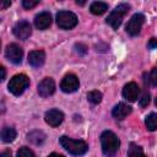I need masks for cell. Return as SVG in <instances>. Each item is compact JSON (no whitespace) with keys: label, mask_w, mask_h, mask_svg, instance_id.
Returning <instances> with one entry per match:
<instances>
[{"label":"cell","mask_w":157,"mask_h":157,"mask_svg":"<svg viewBox=\"0 0 157 157\" xmlns=\"http://www.w3.org/2000/svg\"><path fill=\"white\" fill-rule=\"evenodd\" d=\"M139 93H140V88L135 82H129L123 88L124 98H126L130 102H135L137 99V97H139Z\"/></svg>","instance_id":"12"},{"label":"cell","mask_w":157,"mask_h":157,"mask_svg":"<svg viewBox=\"0 0 157 157\" xmlns=\"http://www.w3.org/2000/svg\"><path fill=\"white\" fill-rule=\"evenodd\" d=\"M28 85H29V78L23 74H18V75H15L10 80L9 91L15 96H20L25 92V90L28 87Z\"/></svg>","instance_id":"4"},{"label":"cell","mask_w":157,"mask_h":157,"mask_svg":"<svg viewBox=\"0 0 157 157\" xmlns=\"http://www.w3.org/2000/svg\"><path fill=\"white\" fill-rule=\"evenodd\" d=\"M27 140L34 145H40L44 140H45V135L43 131L40 130H34V131H31L28 135H27Z\"/></svg>","instance_id":"17"},{"label":"cell","mask_w":157,"mask_h":157,"mask_svg":"<svg viewBox=\"0 0 157 157\" xmlns=\"http://www.w3.org/2000/svg\"><path fill=\"white\" fill-rule=\"evenodd\" d=\"M17 157H36V155L33 153L32 150H29L28 147H21L17 151Z\"/></svg>","instance_id":"22"},{"label":"cell","mask_w":157,"mask_h":157,"mask_svg":"<svg viewBox=\"0 0 157 157\" xmlns=\"http://www.w3.org/2000/svg\"><path fill=\"white\" fill-rule=\"evenodd\" d=\"M0 71H1V78H0V80L4 81V80H5V75H6V72H5V67L1 66V67H0Z\"/></svg>","instance_id":"29"},{"label":"cell","mask_w":157,"mask_h":157,"mask_svg":"<svg viewBox=\"0 0 157 157\" xmlns=\"http://www.w3.org/2000/svg\"><path fill=\"white\" fill-rule=\"evenodd\" d=\"M150 103V94L148 93H144L142 97L140 98V105L141 107H146Z\"/></svg>","instance_id":"25"},{"label":"cell","mask_w":157,"mask_h":157,"mask_svg":"<svg viewBox=\"0 0 157 157\" xmlns=\"http://www.w3.org/2000/svg\"><path fill=\"white\" fill-rule=\"evenodd\" d=\"M45 54L43 50H32L28 54V63L33 67H39L44 64Z\"/></svg>","instance_id":"15"},{"label":"cell","mask_w":157,"mask_h":157,"mask_svg":"<svg viewBox=\"0 0 157 157\" xmlns=\"http://www.w3.org/2000/svg\"><path fill=\"white\" fill-rule=\"evenodd\" d=\"M38 4H39V0H23V1H22V6H23L25 9H27V10H29V9L34 7V6H37Z\"/></svg>","instance_id":"23"},{"label":"cell","mask_w":157,"mask_h":157,"mask_svg":"<svg viewBox=\"0 0 157 157\" xmlns=\"http://www.w3.org/2000/svg\"><path fill=\"white\" fill-rule=\"evenodd\" d=\"M108 10V4L103 1H93L90 6V11L93 15H103Z\"/></svg>","instance_id":"18"},{"label":"cell","mask_w":157,"mask_h":157,"mask_svg":"<svg viewBox=\"0 0 157 157\" xmlns=\"http://www.w3.org/2000/svg\"><path fill=\"white\" fill-rule=\"evenodd\" d=\"M59 144L61 145V147H64L69 153L74 156L85 155L88 150V145L83 140H75L67 136H61L59 139Z\"/></svg>","instance_id":"2"},{"label":"cell","mask_w":157,"mask_h":157,"mask_svg":"<svg viewBox=\"0 0 157 157\" xmlns=\"http://www.w3.org/2000/svg\"><path fill=\"white\" fill-rule=\"evenodd\" d=\"M75 48H76V52H77L78 54H81V55L86 54V52H87V48H86L83 44H76Z\"/></svg>","instance_id":"26"},{"label":"cell","mask_w":157,"mask_h":157,"mask_svg":"<svg viewBox=\"0 0 157 157\" xmlns=\"http://www.w3.org/2000/svg\"><path fill=\"white\" fill-rule=\"evenodd\" d=\"M0 157H11V152H10L9 150H5V151H2V152H1Z\"/></svg>","instance_id":"28"},{"label":"cell","mask_w":157,"mask_h":157,"mask_svg":"<svg viewBox=\"0 0 157 157\" xmlns=\"http://www.w3.org/2000/svg\"><path fill=\"white\" fill-rule=\"evenodd\" d=\"M101 146H102L103 153L107 157H113L119 150L120 141H119L118 136L113 131L105 130L101 135Z\"/></svg>","instance_id":"1"},{"label":"cell","mask_w":157,"mask_h":157,"mask_svg":"<svg viewBox=\"0 0 157 157\" xmlns=\"http://www.w3.org/2000/svg\"><path fill=\"white\" fill-rule=\"evenodd\" d=\"M145 125H146L147 130H150V131L157 130V114L151 113L150 115H147L145 119Z\"/></svg>","instance_id":"19"},{"label":"cell","mask_w":157,"mask_h":157,"mask_svg":"<svg viewBox=\"0 0 157 157\" xmlns=\"http://www.w3.org/2000/svg\"><path fill=\"white\" fill-rule=\"evenodd\" d=\"M32 33V27L29 25V22L22 20V21H18L15 26H13V34L18 38V39H27Z\"/></svg>","instance_id":"9"},{"label":"cell","mask_w":157,"mask_h":157,"mask_svg":"<svg viewBox=\"0 0 157 157\" xmlns=\"http://www.w3.org/2000/svg\"><path fill=\"white\" fill-rule=\"evenodd\" d=\"M78 86H80L78 78H77L75 75H72V74L66 75V76L61 80V82H60V88H61V91L65 92V93H72V92L77 91Z\"/></svg>","instance_id":"8"},{"label":"cell","mask_w":157,"mask_h":157,"mask_svg":"<svg viewBox=\"0 0 157 157\" xmlns=\"http://www.w3.org/2000/svg\"><path fill=\"white\" fill-rule=\"evenodd\" d=\"M16 137V130L11 126H5L2 128L1 130V140L2 142L5 144H9V142H12Z\"/></svg>","instance_id":"16"},{"label":"cell","mask_w":157,"mask_h":157,"mask_svg":"<svg viewBox=\"0 0 157 157\" xmlns=\"http://www.w3.org/2000/svg\"><path fill=\"white\" fill-rule=\"evenodd\" d=\"M45 123L53 128L59 126L64 120V114L59 109H49L44 115Z\"/></svg>","instance_id":"11"},{"label":"cell","mask_w":157,"mask_h":157,"mask_svg":"<svg viewBox=\"0 0 157 157\" xmlns=\"http://www.w3.org/2000/svg\"><path fill=\"white\" fill-rule=\"evenodd\" d=\"M144 22H145V16L142 13H134L131 16V18L129 20L126 27H125L128 34H130L132 37L137 36L141 31V27H142Z\"/></svg>","instance_id":"6"},{"label":"cell","mask_w":157,"mask_h":157,"mask_svg":"<svg viewBox=\"0 0 157 157\" xmlns=\"http://www.w3.org/2000/svg\"><path fill=\"white\" fill-rule=\"evenodd\" d=\"M150 82L152 86H157V67H153L150 72Z\"/></svg>","instance_id":"24"},{"label":"cell","mask_w":157,"mask_h":157,"mask_svg":"<svg viewBox=\"0 0 157 157\" xmlns=\"http://www.w3.org/2000/svg\"><path fill=\"white\" fill-rule=\"evenodd\" d=\"M34 25L38 29L43 31V29H47L50 25H52V16L49 12L44 11V12H40L34 18Z\"/></svg>","instance_id":"13"},{"label":"cell","mask_w":157,"mask_h":157,"mask_svg":"<svg viewBox=\"0 0 157 157\" xmlns=\"http://www.w3.org/2000/svg\"><path fill=\"white\" fill-rule=\"evenodd\" d=\"M85 2H86V1H83V0H81V1H78V0H77V1H76V4H77V5H85Z\"/></svg>","instance_id":"32"},{"label":"cell","mask_w":157,"mask_h":157,"mask_svg":"<svg viewBox=\"0 0 157 157\" xmlns=\"http://www.w3.org/2000/svg\"><path fill=\"white\" fill-rule=\"evenodd\" d=\"M155 104L157 105V97H156V99H155Z\"/></svg>","instance_id":"33"},{"label":"cell","mask_w":157,"mask_h":157,"mask_svg":"<svg viewBox=\"0 0 157 157\" xmlns=\"http://www.w3.org/2000/svg\"><path fill=\"white\" fill-rule=\"evenodd\" d=\"M148 48L150 49H157V39L156 38H151L150 40H148Z\"/></svg>","instance_id":"27"},{"label":"cell","mask_w":157,"mask_h":157,"mask_svg":"<svg viewBox=\"0 0 157 157\" xmlns=\"http://www.w3.org/2000/svg\"><path fill=\"white\" fill-rule=\"evenodd\" d=\"M56 25L61 29H71L77 25V17L71 11H59L56 13Z\"/></svg>","instance_id":"5"},{"label":"cell","mask_w":157,"mask_h":157,"mask_svg":"<svg viewBox=\"0 0 157 157\" xmlns=\"http://www.w3.org/2000/svg\"><path fill=\"white\" fill-rule=\"evenodd\" d=\"M130 10V5L121 2L120 5H118L107 17V23L113 28V29H118L123 22V17L124 15L128 13V11Z\"/></svg>","instance_id":"3"},{"label":"cell","mask_w":157,"mask_h":157,"mask_svg":"<svg viewBox=\"0 0 157 157\" xmlns=\"http://www.w3.org/2000/svg\"><path fill=\"white\" fill-rule=\"evenodd\" d=\"M87 99L92 104H98L102 101V93L99 91H91L87 93Z\"/></svg>","instance_id":"21"},{"label":"cell","mask_w":157,"mask_h":157,"mask_svg":"<svg viewBox=\"0 0 157 157\" xmlns=\"http://www.w3.org/2000/svg\"><path fill=\"white\" fill-rule=\"evenodd\" d=\"M48 157H64L63 155H59V153H50Z\"/></svg>","instance_id":"31"},{"label":"cell","mask_w":157,"mask_h":157,"mask_svg":"<svg viewBox=\"0 0 157 157\" xmlns=\"http://www.w3.org/2000/svg\"><path fill=\"white\" fill-rule=\"evenodd\" d=\"M131 113V107L130 105H128L126 103H118L114 108H113V110H112V114H113V117L115 118V119H118V120H123L124 118H126L129 114Z\"/></svg>","instance_id":"14"},{"label":"cell","mask_w":157,"mask_h":157,"mask_svg":"<svg viewBox=\"0 0 157 157\" xmlns=\"http://www.w3.org/2000/svg\"><path fill=\"white\" fill-rule=\"evenodd\" d=\"M128 157H146L142 148L135 144H130L129 151H128Z\"/></svg>","instance_id":"20"},{"label":"cell","mask_w":157,"mask_h":157,"mask_svg":"<svg viewBox=\"0 0 157 157\" xmlns=\"http://www.w3.org/2000/svg\"><path fill=\"white\" fill-rule=\"evenodd\" d=\"M11 5V1H4L2 4H1V7L2 9H6V7H9Z\"/></svg>","instance_id":"30"},{"label":"cell","mask_w":157,"mask_h":157,"mask_svg":"<svg viewBox=\"0 0 157 157\" xmlns=\"http://www.w3.org/2000/svg\"><path fill=\"white\" fill-rule=\"evenodd\" d=\"M5 55L6 58L12 63V64H20L22 61V56H23V50L20 45L12 43V44H9L6 47V50H5Z\"/></svg>","instance_id":"7"},{"label":"cell","mask_w":157,"mask_h":157,"mask_svg":"<svg viewBox=\"0 0 157 157\" xmlns=\"http://www.w3.org/2000/svg\"><path fill=\"white\" fill-rule=\"evenodd\" d=\"M55 91V82L50 77L43 78L38 85V93L40 97H49Z\"/></svg>","instance_id":"10"}]
</instances>
